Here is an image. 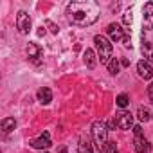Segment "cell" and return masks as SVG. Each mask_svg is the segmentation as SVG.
I'll return each mask as SVG.
<instances>
[{"label":"cell","mask_w":153,"mask_h":153,"mask_svg":"<svg viewBox=\"0 0 153 153\" xmlns=\"http://www.w3.org/2000/svg\"><path fill=\"white\" fill-rule=\"evenodd\" d=\"M68 20L78 27H88L97 22L99 18V6L97 2L85 0V2H70L67 6Z\"/></svg>","instance_id":"cell-1"},{"label":"cell","mask_w":153,"mask_h":153,"mask_svg":"<svg viewBox=\"0 0 153 153\" xmlns=\"http://www.w3.org/2000/svg\"><path fill=\"white\" fill-rule=\"evenodd\" d=\"M94 43H96V49H97V59L103 65H108L114 59V47H112L110 40L105 38L103 34H97V36H94Z\"/></svg>","instance_id":"cell-2"},{"label":"cell","mask_w":153,"mask_h":153,"mask_svg":"<svg viewBox=\"0 0 153 153\" xmlns=\"http://www.w3.org/2000/svg\"><path fill=\"white\" fill-rule=\"evenodd\" d=\"M92 140H94V144H96V148L99 151L106 149V144H108V126L103 121H94V124H92Z\"/></svg>","instance_id":"cell-3"},{"label":"cell","mask_w":153,"mask_h":153,"mask_svg":"<svg viewBox=\"0 0 153 153\" xmlns=\"http://www.w3.org/2000/svg\"><path fill=\"white\" fill-rule=\"evenodd\" d=\"M114 119H115V123H117V126H119L121 130H130V128L133 126V115H131L130 112H126V110L117 112Z\"/></svg>","instance_id":"cell-4"},{"label":"cell","mask_w":153,"mask_h":153,"mask_svg":"<svg viewBox=\"0 0 153 153\" xmlns=\"http://www.w3.org/2000/svg\"><path fill=\"white\" fill-rule=\"evenodd\" d=\"M16 29H18L20 34H29V31H31V18H29V15L25 11H20L16 15Z\"/></svg>","instance_id":"cell-5"},{"label":"cell","mask_w":153,"mask_h":153,"mask_svg":"<svg viewBox=\"0 0 153 153\" xmlns=\"http://www.w3.org/2000/svg\"><path fill=\"white\" fill-rule=\"evenodd\" d=\"M34 149H47V148H51V135H49V131H43L38 139H33L31 142H29Z\"/></svg>","instance_id":"cell-6"},{"label":"cell","mask_w":153,"mask_h":153,"mask_svg":"<svg viewBox=\"0 0 153 153\" xmlns=\"http://www.w3.org/2000/svg\"><path fill=\"white\" fill-rule=\"evenodd\" d=\"M27 56H29V59H31L34 65H40V63H42V58H43V51H42L36 43H29V45H27Z\"/></svg>","instance_id":"cell-7"},{"label":"cell","mask_w":153,"mask_h":153,"mask_svg":"<svg viewBox=\"0 0 153 153\" xmlns=\"http://www.w3.org/2000/svg\"><path fill=\"white\" fill-rule=\"evenodd\" d=\"M142 22H144V29H153V4L148 2L142 7Z\"/></svg>","instance_id":"cell-8"},{"label":"cell","mask_w":153,"mask_h":153,"mask_svg":"<svg viewBox=\"0 0 153 153\" xmlns=\"http://www.w3.org/2000/svg\"><path fill=\"white\" fill-rule=\"evenodd\" d=\"M108 36H110V40L112 42H121V40H124V29L119 25V24H110L108 25Z\"/></svg>","instance_id":"cell-9"},{"label":"cell","mask_w":153,"mask_h":153,"mask_svg":"<svg viewBox=\"0 0 153 153\" xmlns=\"http://www.w3.org/2000/svg\"><path fill=\"white\" fill-rule=\"evenodd\" d=\"M137 72H139V76L142 79H151V76H153V68H151L149 61H146V59L137 63Z\"/></svg>","instance_id":"cell-10"},{"label":"cell","mask_w":153,"mask_h":153,"mask_svg":"<svg viewBox=\"0 0 153 153\" xmlns=\"http://www.w3.org/2000/svg\"><path fill=\"white\" fill-rule=\"evenodd\" d=\"M133 148H135V153H148V151L151 149V144H149L148 139H144V137L140 135V137H135Z\"/></svg>","instance_id":"cell-11"},{"label":"cell","mask_w":153,"mask_h":153,"mask_svg":"<svg viewBox=\"0 0 153 153\" xmlns=\"http://www.w3.org/2000/svg\"><path fill=\"white\" fill-rule=\"evenodd\" d=\"M36 96H38V101H40L42 105H49V103L52 101V92H51V88H47V87L40 88V90L36 92Z\"/></svg>","instance_id":"cell-12"},{"label":"cell","mask_w":153,"mask_h":153,"mask_svg":"<svg viewBox=\"0 0 153 153\" xmlns=\"http://www.w3.org/2000/svg\"><path fill=\"white\" fill-rule=\"evenodd\" d=\"M83 61H85V65H87L88 68H94V67H96V63H97L96 52H94L92 49H87V51H85V54H83Z\"/></svg>","instance_id":"cell-13"},{"label":"cell","mask_w":153,"mask_h":153,"mask_svg":"<svg viewBox=\"0 0 153 153\" xmlns=\"http://www.w3.org/2000/svg\"><path fill=\"white\" fill-rule=\"evenodd\" d=\"M140 51H142V54H144V58H146V61H153V45L151 43H148V42H142V45H140Z\"/></svg>","instance_id":"cell-14"},{"label":"cell","mask_w":153,"mask_h":153,"mask_svg":"<svg viewBox=\"0 0 153 153\" xmlns=\"http://www.w3.org/2000/svg\"><path fill=\"white\" fill-rule=\"evenodd\" d=\"M2 131L4 133H9V131H13L15 130V126H16V121L13 119V117H6V119H2Z\"/></svg>","instance_id":"cell-15"},{"label":"cell","mask_w":153,"mask_h":153,"mask_svg":"<svg viewBox=\"0 0 153 153\" xmlns=\"http://www.w3.org/2000/svg\"><path fill=\"white\" fill-rule=\"evenodd\" d=\"M137 119H139L140 123H148V121L151 119V112H149V108H146V106H139V110H137Z\"/></svg>","instance_id":"cell-16"},{"label":"cell","mask_w":153,"mask_h":153,"mask_svg":"<svg viewBox=\"0 0 153 153\" xmlns=\"http://www.w3.org/2000/svg\"><path fill=\"white\" fill-rule=\"evenodd\" d=\"M115 103H117V106H119V108H126V106L130 105V97H128L126 94H119V96H117V99H115Z\"/></svg>","instance_id":"cell-17"},{"label":"cell","mask_w":153,"mask_h":153,"mask_svg":"<svg viewBox=\"0 0 153 153\" xmlns=\"http://www.w3.org/2000/svg\"><path fill=\"white\" fill-rule=\"evenodd\" d=\"M106 67H108V72H110L112 76L119 74V59H117V58H114V59H112V61H110Z\"/></svg>","instance_id":"cell-18"},{"label":"cell","mask_w":153,"mask_h":153,"mask_svg":"<svg viewBox=\"0 0 153 153\" xmlns=\"http://www.w3.org/2000/svg\"><path fill=\"white\" fill-rule=\"evenodd\" d=\"M78 153H92V146H90V142L87 140H81L79 142V148H78Z\"/></svg>","instance_id":"cell-19"},{"label":"cell","mask_w":153,"mask_h":153,"mask_svg":"<svg viewBox=\"0 0 153 153\" xmlns=\"http://www.w3.org/2000/svg\"><path fill=\"white\" fill-rule=\"evenodd\" d=\"M105 153H119V151H117V146H115V142H114V140H108Z\"/></svg>","instance_id":"cell-20"},{"label":"cell","mask_w":153,"mask_h":153,"mask_svg":"<svg viewBox=\"0 0 153 153\" xmlns=\"http://www.w3.org/2000/svg\"><path fill=\"white\" fill-rule=\"evenodd\" d=\"M45 25L49 27V31H51L52 34H58V31H59V29H58V25H56L54 22H51V20H45Z\"/></svg>","instance_id":"cell-21"},{"label":"cell","mask_w":153,"mask_h":153,"mask_svg":"<svg viewBox=\"0 0 153 153\" xmlns=\"http://www.w3.org/2000/svg\"><path fill=\"white\" fill-rule=\"evenodd\" d=\"M123 22H124V25H131V13L130 11L123 16Z\"/></svg>","instance_id":"cell-22"},{"label":"cell","mask_w":153,"mask_h":153,"mask_svg":"<svg viewBox=\"0 0 153 153\" xmlns=\"http://www.w3.org/2000/svg\"><path fill=\"white\" fill-rule=\"evenodd\" d=\"M133 133H135V137H140L142 135V128L137 124V126H133Z\"/></svg>","instance_id":"cell-23"},{"label":"cell","mask_w":153,"mask_h":153,"mask_svg":"<svg viewBox=\"0 0 153 153\" xmlns=\"http://www.w3.org/2000/svg\"><path fill=\"white\" fill-rule=\"evenodd\" d=\"M148 96H149V99L153 101V83H151V85L148 87Z\"/></svg>","instance_id":"cell-24"},{"label":"cell","mask_w":153,"mask_h":153,"mask_svg":"<svg viewBox=\"0 0 153 153\" xmlns=\"http://www.w3.org/2000/svg\"><path fill=\"white\" fill-rule=\"evenodd\" d=\"M121 65H123V67H130V61H128L126 58H123V59H121Z\"/></svg>","instance_id":"cell-25"},{"label":"cell","mask_w":153,"mask_h":153,"mask_svg":"<svg viewBox=\"0 0 153 153\" xmlns=\"http://www.w3.org/2000/svg\"><path fill=\"white\" fill-rule=\"evenodd\" d=\"M108 126H110V128H115V126H117V123H115V119H112V121L108 123Z\"/></svg>","instance_id":"cell-26"},{"label":"cell","mask_w":153,"mask_h":153,"mask_svg":"<svg viewBox=\"0 0 153 153\" xmlns=\"http://www.w3.org/2000/svg\"><path fill=\"white\" fill-rule=\"evenodd\" d=\"M43 34H45V29H43V27H40V29H38V36H43Z\"/></svg>","instance_id":"cell-27"},{"label":"cell","mask_w":153,"mask_h":153,"mask_svg":"<svg viewBox=\"0 0 153 153\" xmlns=\"http://www.w3.org/2000/svg\"><path fill=\"white\" fill-rule=\"evenodd\" d=\"M59 153H67V148H65V146H61V148H59Z\"/></svg>","instance_id":"cell-28"}]
</instances>
